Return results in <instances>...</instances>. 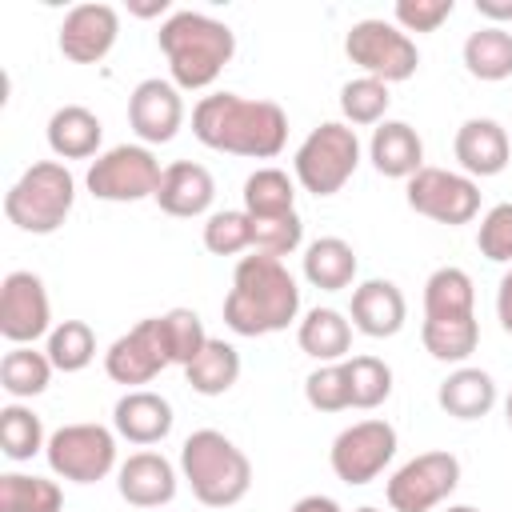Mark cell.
Wrapping results in <instances>:
<instances>
[{"label": "cell", "instance_id": "5b68a950", "mask_svg": "<svg viewBox=\"0 0 512 512\" xmlns=\"http://www.w3.org/2000/svg\"><path fill=\"white\" fill-rule=\"evenodd\" d=\"M76 204V176L64 160H36L4 192V216L28 236H52L64 228Z\"/></svg>", "mask_w": 512, "mask_h": 512}, {"label": "cell", "instance_id": "f35d334b", "mask_svg": "<svg viewBox=\"0 0 512 512\" xmlns=\"http://www.w3.org/2000/svg\"><path fill=\"white\" fill-rule=\"evenodd\" d=\"M204 248L212 256H240L252 248V216L244 208H224L204 220Z\"/></svg>", "mask_w": 512, "mask_h": 512}, {"label": "cell", "instance_id": "2e32d148", "mask_svg": "<svg viewBox=\"0 0 512 512\" xmlns=\"http://www.w3.org/2000/svg\"><path fill=\"white\" fill-rule=\"evenodd\" d=\"M116 36H120V12L104 0H88L68 8L56 44L72 64H100L116 48Z\"/></svg>", "mask_w": 512, "mask_h": 512}, {"label": "cell", "instance_id": "30bf717a", "mask_svg": "<svg viewBox=\"0 0 512 512\" xmlns=\"http://www.w3.org/2000/svg\"><path fill=\"white\" fill-rule=\"evenodd\" d=\"M460 484V460L444 448L436 452H420L412 460H404L388 484H384V500L392 512H432L440 508Z\"/></svg>", "mask_w": 512, "mask_h": 512}, {"label": "cell", "instance_id": "d590c367", "mask_svg": "<svg viewBox=\"0 0 512 512\" xmlns=\"http://www.w3.org/2000/svg\"><path fill=\"white\" fill-rule=\"evenodd\" d=\"M388 84L372 80V76H356L340 88V116L348 128H368V124H384L388 120Z\"/></svg>", "mask_w": 512, "mask_h": 512}, {"label": "cell", "instance_id": "b9f144b4", "mask_svg": "<svg viewBox=\"0 0 512 512\" xmlns=\"http://www.w3.org/2000/svg\"><path fill=\"white\" fill-rule=\"evenodd\" d=\"M476 248L492 264H512V200H500L480 216Z\"/></svg>", "mask_w": 512, "mask_h": 512}, {"label": "cell", "instance_id": "ab89813d", "mask_svg": "<svg viewBox=\"0 0 512 512\" xmlns=\"http://www.w3.org/2000/svg\"><path fill=\"white\" fill-rule=\"evenodd\" d=\"M304 400L316 412H344V408H352V384H348L344 360L312 368L308 380H304Z\"/></svg>", "mask_w": 512, "mask_h": 512}, {"label": "cell", "instance_id": "d6a6232c", "mask_svg": "<svg viewBox=\"0 0 512 512\" xmlns=\"http://www.w3.org/2000/svg\"><path fill=\"white\" fill-rule=\"evenodd\" d=\"M48 448V436H44V420L24 404V400H12L0 408V452L12 460V464H24L32 460L36 452Z\"/></svg>", "mask_w": 512, "mask_h": 512}, {"label": "cell", "instance_id": "ba28073f", "mask_svg": "<svg viewBox=\"0 0 512 512\" xmlns=\"http://www.w3.org/2000/svg\"><path fill=\"white\" fill-rule=\"evenodd\" d=\"M160 160L148 144H116L108 152H100L92 164H88V192L96 200H108V204H136V200H152L156 188H160Z\"/></svg>", "mask_w": 512, "mask_h": 512}, {"label": "cell", "instance_id": "f1b7e54d", "mask_svg": "<svg viewBox=\"0 0 512 512\" xmlns=\"http://www.w3.org/2000/svg\"><path fill=\"white\" fill-rule=\"evenodd\" d=\"M420 344L432 360L440 364H464L476 344H480V324L476 316H444V320H424L420 324Z\"/></svg>", "mask_w": 512, "mask_h": 512}, {"label": "cell", "instance_id": "f6af8a7d", "mask_svg": "<svg viewBox=\"0 0 512 512\" xmlns=\"http://www.w3.org/2000/svg\"><path fill=\"white\" fill-rule=\"evenodd\" d=\"M476 16H484L488 24L504 28L512 20V0H476Z\"/></svg>", "mask_w": 512, "mask_h": 512}, {"label": "cell", "instance_id": "f546056e", "mask_svg": "<svg viewBox=\"0 0 512 512\" xmlns=\"http://www.w3.org/2000/svg\"><path fill=\"white\" fill-rule=\"evenodd\" d=\"M184 380H188V388L200 392V396H224V392L240 380V352H236V344L212 336V340L200 348V356L184 368Z\"/></svg>", "mask_w": 512, "mask_h": 512}, {"label": "cell", "instance_id": "7dc6e473", "mask_svg": "<svg viewBox=\"0 0 512 512\" xmlns=\"http://www.w3.org/2000/svg\"><path fill=\"white\" fill-rule=\"evenodd\" d=\"M128 12L140 16V20H152V16H164L168 12V0H128Z\"/></svg>", "mask_w": 512, "mask_h": 512}, {"label": "cell", "instance_id": "52a82bcc", "mask_svg": "<svg viewBox=\"0 0 512 512\" xmlns=\"http://www.w3.org/2000/svg\"><path fill=\"white\" fill-rule=\"evenodd\" d=\"M344 56L372 80H384V84H400V80H412L416 68H420V52H416V40L396 28L392 20H380V16H368V20H356L344 36Z\"/></svg>", "mask_w": 512, "mask_h": 512}, {"label": "cell", "instance_id": "7bdbcfd3", "mask_svg": "<svg viewBox=\"0 0 512 512\" xmlns=\"http://www.w3.org/2000/svg\"><path fill=\"white\" fill-rule=\"evenodd\" d=\"M452 12H456L452 0H396L392 24L404 32H436Z\"/></svg>", "mask_w": 512, "mask_h": 512}, {"label": "cell", "instance_id": "4316f807", "mask_svg": "<svg viewBox=\"0 0 512 512\" xmlns=\"http://www.w3.org/2000/svg\"><path fill=\"white\" fill-rule=\"evenodd\" d=\"M460 56H464L468 76H476L484 84H500V80L512 76V32L496 28V24H484V28L468 32Z\"/></svg>", "mask_w": 512, "mask_h": 512}, {"label": "cell", "instance_id": "8d00e7d4", "mask_svg": "<svg viewBox=\"0 0 512 512\" xmlns=\"http://www.w3.org/2000/svg\"><path fill=\"white\" fill-rule=\"evenodd\" d=\"M160 336H164L168 360L180 364V368H188V364L200 356V348L212 340V336L204 332V320H200L192 308H168V312L160 316Z\"/></svg>", "mask_w": 512, "mask_h": 512}, {"label": "cell", "instance_id": "9a60e30c", "mask_svg": "<svg viewBox=\"0 0 512 512\" xmlns=\"http://www.w3.org/2000/svg\"><path fill=\"white\" fill-rule=\"evenodd\" d=\"M128 128L140 144H168L184 128V92L172 80L148 76L128 96Z\"/></svg>", "mask_w": 512, "mask_h": 512}, {"label": "cell", "instance_id": "60d3db41", "mask_svg": "<svg viewBox=\"0 0 512 512\" xmlns=\"http://www.w3.org/2000/svg\"><path fill=\"white\" fill-rule=\"evenodd\" d=\"M300 244H304V220H300V212L252 220V252H264V256L284 260V256H292Z\"/></svg>", "mask_w": 512, "mask_h": 512}, {"label": "cell", "instance_id": "8fae6325", "mask_svg": "<svg viewBox=\"0 0 512 512\" xmlns=\"http://www.w3.org/2000/svg\"><path fill=\"white\" fill-rule=\"evenodd\" d=\"M404 200L416 216H428L436 224L460 228L480 216V184L452 168H420L412 180H404Z\"/></svg>", "mask_w": 512, "mask_h": 512}, {"label": "cell", "instance_id": "7402d4cb", "mask_svg": "<svg viewBox=\"0 0 512 512\" xmlns=\"http://www.w3.org/2000/svg\"><path fill=\"white\" fill-rule=\"evenodd\" d=\"M368 160L388 180H412L424 168V140L408 120H384L372 128Z\"/></svg>", "mask_w": 512, "mask_h": 512}, {"label": "cell", "instance_id": "ac0fdd59", "mask_svg": "<svg viewBox=\"0 0 512 512\" xmlns=\"http://www.w3.org/2000/svg\"><path fill=\"white\" fill-rule=\"evenodd\" d=\"M452 156L460 164L464 176L472 180H484V176H500L512 160V140L504 132L500 120L492 116H472L456 128V140H452Z\"/></svg>", "mask_w": 512, "mask_h": 512}, {"label": "cell", "instance_id": "d4e9b609", "mask_svg": "<svg viewBox=\"0 0 512 512\" xmlns=\"http://www.w3.org/2000/svg\"><path fill=\"white\" fill-rule=\"evenodd\" d=\"M356 268H360L356 248L344 236H320V240H312L304 248V264H300L304 280L312 288H320V292H344V288H352Z\"/></svg>", "mask_w": 512, "mask_h": 512}, {"label": "cell", "instance_id": "f907efd6", "mask_svg": "<svg viewBox=\"0 0 512 512\" xmlns=\"http://www.w3.org/2000/svg\"><path fill=\"white\" fill-rule=\"evenodd\" d=\"M356 512H380V508H372V504H364V508H356Z\"/></svg>", "mask_w": 512, "mask_h": 512}, {"label": "cell", "instance_id": "74e56055", "mask_svg": "<svg viewBox=\"0 0 512 512\" xmlns=\"http://www.w3.org/2000/svg\"><path fill=\"white\" fill-rule=\"evenodd\" d=\"M348 384H352V408H380L392 396V368L380 356H348Z\"/></svg>", "mask_w": 512, "mask_h": 512}, {"label": "cell", "instance_id": "3957f363", "mask_svg": "<svg viewBox=\"0 0 512 512\" xmlns=\"http://www.w3.org/2000/svg\"><path fill=\"white\" fill-rule=\"evenodd\" d=\"M156 44H160V52L168 60V76L180 92L212 88L216 76L236 56V32L224 20H216L208 12H192V8L172 12L160 24Z\"/></svg>", "mask_w": 512, "mask_h": 512}, {"label": "cell", "instance_id": "ffe728a7", "mask_svg": "<svg viewBox=\"0 0 512 512\" xmlns=\"http://www.w3.org/2000/svg\"><path fill=\"white\" fill-rule=\"evenodd\" d=\"M160 204V212L176 216V220H192V216H212V200H216V180L204 164L196 160H172L160 176V188L152 196Z\"/></svg>", "mask_w": 512, "mask_h": 512}, {"label": "cell", "instance_id": "bcb514c9", "mask_svg": "<svg viewBox=\"0 0 512 512\" xmlns=\"http://www.w3.org/2000/svg\"><path fill=\"white\" fill-rule=\"evenodd\" d=\"M288 512H340V504H336L332 496H320V492H316V496H300Z\"/></svg>", "mask_w": 512, "mask_h": 512}, {"label": "cell", "instance_id": "c3c4849f", "mask_svg": "<svg viewBox=\"0 0 512 512\" xmlns=\"http://www.w3.org/2000/svg\"><path fill=\"white\" fill-rule=\"evenodd\" d=\"M444 512H480V508H476V504H448Z\"/></svg>", "mask_w": 512, "mask_h": 512}, {"label": "cell", "instance_id": "1f68e13d", "mask_svg": "<svg viewBox=\"0 0 512 512\" xmlns=\"http://www.w3.org/2000/svg\"><path fill=\"white\" fill-rule=\"evenodd\" d=\"M52 372L56 368H52L48 352H36L32 344H16L0 360V388L12 400H32L52 384Z\"/></svg>", "mask_w": 512, "mask_h": 512}, {"label": "cell", "instance_id": "4dcf8cb0", "mask_svg": "<svg viewBox=\"0 0 512 512\" xmlns=\"http://www.w3.org/2000/svg\"><path fill=\"white\" fill-rule=\"evenodd\" d=\"M244 212L252 220H264V216H288L296 212V176H288L284 168H256L248 180H244Z\"/></svg>", "mask_w": 512, "mask_h": 512}, {"label": "cell", "instance_id": "83f0119b", "mask_svg": "<svg viewBox=\"0 0 512 512\" xmlns=\"http://www.w3.org/2000/svg\"><path fill=\"white\" fill-rule=\"evenodd\" d=\"M444 316H476V284L456 264H444L424 280V320Z\"/></svg>", "mask_w": 512, "mask_h": 512}, {"label": "cell", "instance_id": "484cf974", "mask_svg": "<svg viewBox=\"0 0 512 512\" xmlns=\"http://www.w3.org/2000/svg\"><path fill=\"white\" fill-rule=\"evenodd\" d=\"M296 344L304 356L320 360V364H336L348 360L352 348V320L336 308H308L304 320L296 324Z\"/></svg>", "mask_w": 512, "mask_h": 512}, {"label": "cell", "instance_id": "4fadbf2b", "mask_svg": "<svg viewBox=\"0 0 512 512\" xmlns=\"http://www.w3.org/2000/svg\"><path fill=\"white\" fill-rule=\"evenodd\" d=\"M52 328L56 324H52V300L44 280L28 268L8 272L0 280V336L16 348V344H36Z\"/></svg>", "mask_w": 512, "mask_h": 512}, {"label": "cell", "instance_id": "6da1fadb", "mask_svg": "<svg viewBox=\"0 0 512 512\" xmlns=\"http://www.w3.org/2000/svg\"><path fill=\"white\" fill-rule=\"evenodd\" d=\"M192 136L212 152L272 160L288 144V116L276 100H248L240 92H208L192 108Z\"/></svg>", "mask_w": 512, "mask_h": 512}, {"label": "cell", "instance_id": "e575fe53", "mask_svg": "<svg viewBox=\"0 0 512 512\" xmlns=\"http://www.w3.org/2000/svg\"><path fill=\"white\" fill-rule=\"evenodd\" d=\"M44 352L56 372H84L96 360V332L84 320H60L44 336Z\"/></svg>", "mask_w": 512, "mask_h": 512}, {"label": "cell", "instance_id": "7a4b0ae2", "mask_svg": "<svg viewBox=\"0 0 512 512\" xmlns=\"http://www.w3.org/2000/svg\"><path fill=\"white\" fill-rule=\"evenodd\" d=\"M300 316V284L284 260L252 252L232 268V288L224 296V324L236 336H272Z\"/></svg>", "mask_w": 512, "mask_h": 512}, {"label": "cell", "instance_id": "8992f818", "mask_svg": "<svg viewBox=\"0 0 512 512\" xmlns=\"http://www.w3.org/2000/svg\"><path fill=\"white\" fill-rule=\"evenodd\" d=\"M356 168H360V136H356V128H348L344 120H324V124H316L304 140H300V148H296V156H292V176H296V184L304 188V192H312V196H336L352 176H356Z\"/></svg>", "mask_w": 512, "mask_h": 512}, {"label": "cell", "instance_id": "e0dca14e", "mask_svg": "<svg viewBox=\"0 0 512 512\" xmlns=\"http://www.w3.org/2000/svg\"><path fill=\"white\" fill-rule=\"evenodd\" d=\"M176 488H180V472H176V464L164 452L140 448V452H132L116 468V492L124 496V504H132L140 512H152V508L172 504Z\"/></svg>", "mask_w": 512, "mask_h": 512}, {"label": "cell", "instance_id": "d6986e66", "mask_svg": "<svg viewBox=\"0 0 512 512\" xmlns=\"http://www.w3.org/2000/svg\"><path fill=\"white\" fill-rule=\"evenodd\" d=\"M172 424H176L172 404H168L160 392H152V388H132V392H124V396L116 400V408H112V428H116V436L128 440V444H136V448H152V444L168 440Z\"/></svg>", "mask_w": 512, "mask_h": 512}, {"label": "cell", "instance_id": "ee69618b", "mask_svg": "<svg viewBox=\"0 0 512 512\" xmlns=\"http://www.w3.org/2000/svg\"><path fill=\"white\" fill-rule=\"evenodd\" d=\"M496 320H500V328L512 336V268L500 276V284H496Z\"/></svg>", "mask_w": 512, "mask_h": 512}, {"label": "cell", "instance_id": "9c48e42d", "mask_svg": "<svg viewBox=\"0 0 512 512\" xmlns=\"http://www.w3.org/2000/svg\"><path fill=\"white\" fill-rule=\"evenodd\" d=\"M44 460L60 480L96 484V480H104L108 472L120 468V460H116V428H104V424H92V420L64 424V428H56L48 436Z\"/></svg>", "mask_w": 512, "mask_h": 512}, {"label": "cell", "instance_id": "836d02e7", "mask_svg": "<svg viewBox=\"0 0 512 512\" xmlns=\"http://www.w3.org/2000/svg\"><path fill=\"white\" fill-rule=\"evenodd\" d=\"M0 512H64V492L48 476L4 472L0 476Z\"/></svg>", "mask_w": 512, "mask_h": 512}, {"label": "cell", "instance_id": "7c38bea8", "mask_svg": "<svg viewBox=\"0 0 512 512\" xmlns=\"http://www.w3.org/2000/svg\"><path fill=\"white\" fill-rule=\"evenodd\" d=\"M396 428L388 420H356L348 424L344 432H336L332 448H328V464L336 472V480L360 488V484H372L396 456Z\"/></svg>", "mask_w": 512, "mask_h": 512}, {"label": "cell", "instance_id": "603a6c76", "mask_svg": "<svg viewBox=\"0 0 512 512\" xmlns=\"http://www.w3.org/2000/svg\"><path fill=\"white\" fill-rule=\"evenodd\" d=\"M500 392H496V380L492 372L476 368V364H460L452 368L440 388H436V404L440 412H448L452 420H484L492 408H496Z\"/></svg>", "mask_w": 512, "mask_h": 512}, {"label": "cell", "instance_id": "cb8c5ba5", "mask_svg": "<svg viewBox=\"0 0 512 512\" xmlns=\"http://www.w3.org/2000/svg\"><path fill=\"white\" fill-rule=\"evenodd\" d=\"M48 148L56 160H92L100 156V140H104V124L92 108L84 104H64L48 116Z\"/></svg>", "mask_w": 512, "mask_h": 512}, {"label": "cell", "instance_id": "44dd1931", "mask_svg": "<svg viewBox=\"0 0 512 512\" xmlns=\"http://www.w3.org/2000/svg\"><path fill=\"white\" fill-rule=\"evenodd\" d=\"M348 316H352V328H356L360 336L388 340V336H396V332L404 328V320H408V300H404V292H400L392 280L372 276V280H364V284L352 288V308H348Z\"/></svg>", "mask_w": 512, "mask_h": 512}, {"label": "cell", "instance_id": "681fc988", "mask_svg": "<svg viewBox=\"0 0 512 512\" xmlns=\"http://www.w3.org/2000/svg\"><path fill=\"white\" fill-rule=\"evenodd\" d=\"M504 420H508V428H512V392L504 396Z\"/></svg>", "mask_w": 512, "mask_h": 512}, {"label": "cell", "instance_id": "277c9868", "mask_svg": "<svg viewBox=\"0 0 512 512\" xmlns=\"http://www.w3.org/2000/svg\"><path fill=\"white\" fill-rule=\"evenodd\" d=\"M180 480L204 508H232L252 488V460L216 428H196L180 444Z\"/></svg>", "mask_w": 512, "mask_h": 512}, {"label": "cell", "instance_id": "5bb4252c", "mask_svg": "<svg viewBox=\"0 0 512 512\" xmlns=\"http://www.w3.org/2000/svg\"><path fill=\"white\" fill-rule=\"evenodd\" d=\"M168 348H164V336H160V316H148L140 324H132L124 336H116L104 352V372L112 384H124L128 392L132 388H144L152 384L164 368H168Z\"/></svg>", "mask_w": 512, "mask_h": 512}]
</instances>
